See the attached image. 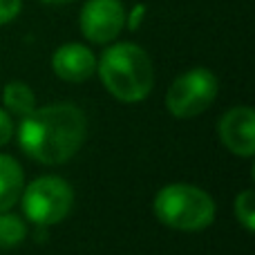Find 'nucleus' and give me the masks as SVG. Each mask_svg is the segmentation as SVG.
I'll return each instance as SVG.
<instances>
[{
    "instance_id": "10",
    "label": "nucleus",
    "mask_w": 255,
    "mask_h": 255,
    "mask_svg": "<svg viewBox=\"0 0 255 255\" xmlns=\"http://www.w3.org/2000/svg\"><path fill=\"white\" fill-rule=\"evenodd\" d=\"M2 103L11 115L25 117L36 108V94H34V90L27 83H22V81H11V83H7L2 90Z\"/></svg>"
},
{
    "instance_id": "11",
    "label": "nucleus",
    "mask_w": 255,
    "mask_h": 255,
    "mask_svg": "<svg viewBox=\"0 0 255 255\" xmlns=\"http://www.w3.org/2000/svg\"><path fill=\"white\" fill-rule=\"evenodd\" d=\"M27 238V224L20 215L0 213V249H13Z\"/></svg>"
},
{
    "instance_id": "8",
    "label": "nucleus",
    "mask_w": 255,
    "mask_h": 255,
    "mask_svg": "<svg viewBox=\"0 0 255 255\" xmlns=\"http://www.w3.org/2000/svg\"><path fill=\"white\" fill-rule=\"evenodd\" d=\"M52 72L65 83H85L97 72V56L88 45L65 43L54 49Z\"/></svg>"
},
{
    "instance_id": "5",
    "label": "nucleus",
    "mask_w": 255,
    "mask_h": 255,
    "mask_svg": "<svg viewBox=\"0 0 255 255\" xmlns=\"http://www.w3.org/2000/svg\"><path fill=\"white\" fill-rule=\"evenodd\" d=\"M220 92V81L206 67L179 74L166 92V108L175 119H193L213 106Z\"/></svg>"
},
{
    "instance_id": "9",
    "label": "nucleus",
    "mask_w": 255,
    "mask_h": 255,
    "mask_svg": "<svg viewBox=\"0 0 255 255\" xmlns=\"http://www.w3.org/2000/svg\"><path fill=\"white\" fill-rule=\"evenodd\" d=\"M25 188V172L11 154H0V213L16 206Z\"/></svg>"
},
{
    "instance_id": "3",
    "label": "nucleus",
    "mask_w": 255,
    "mask_h": 255,
    "mask_svg": "<svg viewBox=\"0 0 255 255\" xmlns=\"http://www.w3.org/2000/svg\"><path fill=\"white\" fill-rule=\"evenodd\" d=\"M152 211L163 226L184 233H197L213 224L215 202L213 197L193 184H168L154 195Z\"/></svg>"
},
{
    "instance_id": "13",
    "label": "nucleus",
    "mask_w": 255,
    "mask_h": 255,
    "mask_svg": "<svg viewBox=\"0 0 255 255\" xmlns=\"http://www.w3.org/2000/svg\"><path fill=\"white\" fill-rule=\"evenodd\" d=\"M22 11V0H0V27L16 20Z\"/></svg>"
},
{
    "instance_id": "7",
    "label": "nucleus",
    "mask_w": 255,
    "mask_h": 255,
    "mask_svg": "<svg viewBox=\"0 0 255 255\" xmlns=\"http://www.w3.org/2000/svg\"><path fill=\"white\" fill-rule=\"evenodd\" d=\"M217 134L229 152L251 159L255 154V112L247 106L226 110L217 124Z\"/></svg>"
},
{
    "instance_id": "1",
    "label": "nucleus",
    "mask_w": 255,
    "mask_h": 255,
    "mask_svg": "<svg viewBox=\"0 0 255 255\" xmlns=\"http://www.w3.org/2000/svg\"><path fill=\"white\" fill-rule=\"evenodd\" d=\"M16 136L29 159L43 166H58L81 150L88 136V119L74 103H52L20 117Z\"/></svg>"
},
{
    "instance_id": "12",
    "label": "nucleus",
    "mask_w": 255,
    "mask_h": 255,
    "mask_svg": "<svg viewBox=\"0 0 255 255\" xmlns=\"http://www.w3.org/2000/svg\"><path fill=\"white\" fill-rule=\"evenodd\" d=\"M235 217H238V222L249 233L255 231V193H253V188H244L242 193L235 197Z\"/></svg>"
},
{
    "instance_id": "6",
    "label": "nucleus",
    "mask_w": 255,
    "mask_h": 255,
    "mask_svg": "<svg viewBox=\"0 0 255 255\" xmlns=\"http://www.w3.org/2000/svg\"><path fill=\"white\" fill-rule=\"evenodd\" d=\"M126 7L121 0H85L79 13L81 34L94 45H108L124 31Z\"/></svg>"
},
{
    "instance_id": "4",
    "label": "nucleus",
    "mask_w": 255,
    "mask_h": 255,
    "mask_svg": "<svg viewBox=\"0 0 255 255\" xmlns=\"http://www.w3.org/2000/svg\"><path fill=\"white\" fill-rule=\"evenodd\" d=\"M20 199L27 220L40 229H47L70 215L74 206V190L63 177L45 175L25 186Z\"/></svg>"
},
{
    "instance_id": "2",
    "label": "nucleus",
    "mask_w": 255,
    "mask_h": 255,
    "mask_svg": "<svg viewBox=\"0 0 255 255\" xmlns=\"http://www.w3.org/2000/svg\"><path fill=\"white\" fill-rule=\"evenodd\" d=\"M101 83L117 101L141 103L154 88V67L136 43H115L97 58Z\"/></svg>"
},
{
    "instance_id": "16",
    "label": "nucleus",
    "mask_w": 255,
    "mask_h": 255,
    "mask_svg": "<svg viewBox=\"0 0 255 255\" xmlns=\"http://www.w3.org/2000/svg\"><path fill=\"white\" fill-rule=\"evenodd\" d=\"M45 4H70V2H74V0H43Z\"/></svg>"
},
{
    "instance_id": "14",
    "label": "nucleus",
    "mask_w": 255,
    "mask_h": 255,
    "mask_svg": "<svg viewBox=\"0 0 255 255\" xmlns=\"http://www.w3.org/2000/svg\"><path fill=\"white\" fill-rule=\"evenodd\" d=\"M145 4L143 2H136L134 7L130 9V13H126V25L130 27L132 31H136L141 27V22H143V18H145Z\"/></svg>"
},
{
    "instance_id": "15",
    "label": "nucleus",
    "mask_w": 255,
    "mask_h": 255,
    "mask_svg": "<svg viewBox=\"0 0 255 255\" xmlns=\"http://www.w3.org/2000/svg\"><path fill=\"white\" fill-rule=\"evenodd\" d=\"M11 136H13V121H11V117L0 108V145L9 143Z\"/></svg>"
}]
</instances>
